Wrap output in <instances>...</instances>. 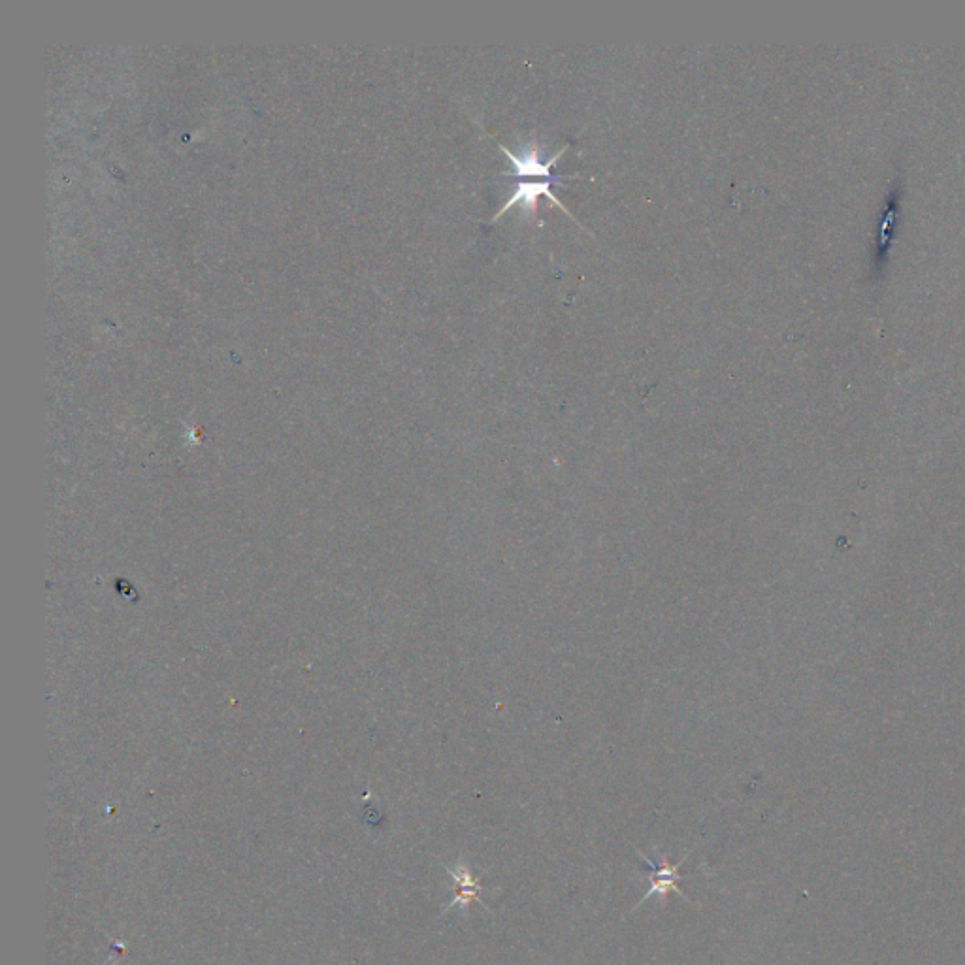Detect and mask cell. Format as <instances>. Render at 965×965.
Wrapping results in <instances>:
<instances>
[{
    "mask_svg": "<svg viewBox=\"0 0 965 965\" xmlns=\"http://www.w3.org/2000/svg\"><path fill=\"white\" fill-rule=\"evenodd\" d=\"M500 151L508 157L511 161V166L513 170L511 172H504V176H511V178H541V180L557 181L564 176H558V174H553V166L558 163V159L568 151V146L566 148L557 151L551 159H547L545 163L540 159V148H538V142L536 140H530L528 146L519 151V153H513L511 149L506 148L500 144Z\"/></svg>",
    "mask_w": 965,
    "mask_h": 965,
    "instance_id": "6da1fadb",
    "label": "cell"
},
{
    "mask_svg": "<svg viewBox=\"0 0 965 965\" xmlns=\"http://www.w3.org/2000/svg\"><path fill=\"white\" fill-rule=\"evenodd\" d=\"M692 851H694V849H692ZM692 851H688L687 854H685V856H683V858L677 862V864H670V862L666 860V856H662V862H664V864H662V866H656L655 862H653L649 856H645V854L639 851L638 847H636V852H638L639 858H641V860H643V862L649 866V869H651V877H649V883H651V886H649V890H647V892L641 896V900H639L638 905L634 907V911L638 909L641 903H645V901L649 900V898H655L656 896V898H658L660 901L666 900V896H670L671 892H675V894H677V896H681L683 900L690 901L688 900L687 894H685L683 890H679L677 883L681 881L679 867L683 866V864L687 862L688 858H690V854H692ZM690 903H692V901H690Z\"/></svg>",
    "mask_w": 965,
    "mask_h": 965,
    "instance_id": "7a4b0ae2",
    "label": "cell"
},
{
    "mask_svg": "<svg viewBox=\"0 0 965 965\" xmlns=\"http://www.w3.org/2000/svg\"><path fill=\"white\" fill-rule=\"evenodd\" d=\"M553 181H519L515 191L511 193V197L504 202V206L500 208V212L494 213L492 215V223L498 221L504 213L509 212L515 204H521L526 213H532L536 208H538V198L545 197L549 202H553L555 206H558L562 212L566 213L568 217H573L572 213L568 212V208L558 200L555 195H553V189H551Z\"/></svg>",
    "mask_w": 965,
    "mask_h": 965,
    "instance_id": "3957f363",
    "label": "cell"
},
{
    "mask_svg": "<svg viewBox=\"0 0 965 965\" xmlns=\"http://www.w3.org/2000/svg\"><path fill=\"white\" fill-rule=\"evenodd\" d=\"M445 869H447V873L453 877V881L457 884V896H455V900L451 901V903L443 909V913H449V911L455 909V907H460L462 911H466L472 901H477L479 905H483V907L489 911V907L481 900V892H483L481 877H475L472 869H470V866H468L466 862L458 860L455 866H445Z\"/></svg>",
    "mask_w": 965,
    "mask_h": 965,
    "instance_id": "277c9868",
    "label": "cell"
}]
</instances>
